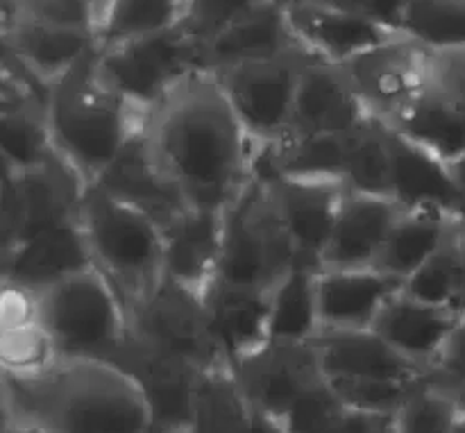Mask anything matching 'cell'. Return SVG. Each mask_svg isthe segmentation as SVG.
Listing matches in <instances>:
<instances>
[{"label":"cell","instance_id":"e575fe53","mask_svg":"<svg viewBox=\"0 0 465 433\" xmlns=\"http://www.w3.org/2000/svg\"><path fill=\"white\" fill-rule=\"evenodd\" d=\"M343 186L357 193L389 198V148L381 123L371 121L348 136Z\"/></svg>","mask_w":465,"mask_h":433},{"label":"cell","instance_id":"52a82bcc","mask_svg":"<svg viewBox=\"0 0 465 433\" xmlns=\"http://www.w3.org/2000/svg\"><path fill=\"white\" fill-rule=\"evenodd\" d=\"M198 71H203V45L180 23L154 34L100 45L95 54V73L104 86L141 116Z\"/></svg>","mask_w":465,"mask_h":433},{"label":"cell","instance_id":"f546056e","mask_svg":"<svg viewBox=\"0 0 465 433\" xmlns=\"http://www.w3.org/2000/svg\"><path fill=\"white\" fill-rule=\"evenodd\" d=\"M54 157L44 104L25 103L0 112V172H30Z\"/></svg>","mask_w":465,"mask_h":433},{"label":"cell","instance_id":"f6af8a7d","mask_svg":"<svg viewBox=\"0 0 465 433\" xmlns=\"http://www.w3.org/2000/svg\"><path fill=\"white\" fill-rule=\"evenodd\" d=\"M321 433H393V418L345 408Z\"/></svg>","mask_w":465,"mask_h":433},{"label":"cell","instance_id":"7c38bea8","mask_svg":"<svg viewBox=\"0 0 465 433\" xmlns=\"http://www.w3.org/2000/svg\"><path fill=\"white\" fill-rule=\"evenodd\" d=\"M230 368L252 411L277 420H282L309 389L325 381L312 343L268 340Z\"/></svg>","mask_w":465,"mask_h":433},{"label":"cell","instance_id":"603a6c76","mask_svg":"<svg viewBox=\"0 0 465 433\" xmlns=\"http://www.w3.org/2000/svg\"><path fill=\"white\" fill-rule=\"evenodd\" d=\"M465 313L420 302L400 290L377 318L372 330L413 366L430 372L440 348Z\"/></svg>","mask_w":465,"mask_h":433},{"label":"cell","instance_id":"8992f818","mask_svg":"<svg viewBox=\"0 0 465 433\" xmlns=\"http://www.w3.org/2000/svg\"><path fill=\"white\" fill-rule=\"evenodd\" d=\"M298 263L289 231L266 184L254 177L223 212V243L213 286L271 290Z\"/></svg>","mask_w":465,"mask_h":433},{"label":"cell","instance_id":"484cf974","mask_svg":"<svg viewBox=\"0 0 465 433\" xmlns=\"http://www.w3.org/2000/svg\"><path fill=\"white\" fill-rule=\"evenodd\" d=\"M94 184L148 213L162 225V230L177 213L189 209L182 202L171 182L159 171L154 159L150 157L148 148L141 139V132L127 145L125 153L116 159V163Z\"/></svg>","mask_w":465,"mask_h":433},{"label":"cell","instance_id":"ee69618b","mask_svg":"<svg viewBox=\"0 0 465 433\" xmlns=\"http://www.w3.org/2000/svg\"><path fill=\"white\" fill-rule=\"evenodd\" d=\"M0 80H7L12 82V84L21 86L23 91H27V93L35 95L36 100H41V103L45 104V93H48V91H45L44 86L30 75V71L23 66L21 59L14 53L12 44H9L7 32H5L3 27H0Z\"/></svg>","mask_w":465,"mask_h":433},{"label":"cell","instance_id":"4316f807","mask_svg":"<svg viewBox=\"0 0 465 433\" xmlns=\"http://www.w3.org/2000/svg\"><path fill=\"white\" fill-rule=\"evenodd\" d=\"M457 222L439 212L402 209L375 268L407 281L445 243Z\"/></svg>","mask_w":465,"mask_h":433},{"label":"cell","instance_id":"ba28073f","mask_svg":"<svg viewBox=\"0 0 465 433\" xmlns=\"http://www.w3.org/2000/svg\"><path fill=\"white\" fill-rule=\"evenodd\" d=\"M86 184L54 154L30 172H0V266L27 241L77 221Z\"/></svg>","mask_w":465,"mask_h":433},{"label":"cell","instance_id":"9f6ffc18","mask_svg":"<svg viewBox=\"0 0 465 433\" xmlns=\"http://www.w3.org/2000/svg\"><path fill=\"white\" fill-rule=\"evenodd\" d=\"M182 3H184V0H182Z\"/></svg>","mask_w":465,"mask_h":433},{"label":"cell","instance_id":"db71d44e","mask_svg":"<svg viewBox=\"0 0 465 433\" xmlns=\"http://www.w3.org/2000/svg\"><path fill=\"white\" fill-rule=\"evenodd\" d=\"M461 411H463V408H461ZM454 433H465V413H461V418H459L457 429H454Z\"/></svg>","mask_w":465,"mask_h":433},{"label":"cell","instance_id":"c3c4849f","mask_svg":"<svg viewBox=\"0 0 465 433\" xmlns=\"http://www.w3.org/2000/svg\"><path fill=\"white\" fill-rule=\"evenodd\" d=\"M450 168H452V175H454V180H457L459 189H461L465 195V153L461 154V157L454 159V162H450Z\"/></svg>","mask_w":465,"mask_h":433},{"label":"cell","instance_id":"1f68e13d","mask_svg":"<svg viewBox=\"0 0 465 433\" xmlns=\"http://www.w3.org/2000/svg\"><path fill=\"white\" fill-rule=\"evenodd\" d=\"M459 222L445 243L404 281L402 290L420 302L463 313L465 272L461 245H459Z\"/></svg>","mask_w":465,"mask_h":433},{"label":"cell","instance_id":"7a4b0ae2","mask_svg":"<svg viewBox=\"0 0 465 433\" xmlns=\"http://www.w3.org/2000/svg\"><path fill=\"white\" fill-rule=\"evenodd\" d=\"M0 408L41 433H150L139 381L109 361L62 359L32 379L0 377Z\"/></svg>","mask_w":465,"mask_h":433},{"label":"cell","instance_id":"f35d334b","mask_svg":"<svg viewBox=\"0 0 465 433\" xmlns=\"http://www.w3.org/2000/svg\"><path fill=\"white\" fill-rule=\"evenodd\" d=\"M341 411L343 404L325 379L309 389L280 422L289 433H321Z\"/></svg>","mask_w":465,"mask_h":433},{"label":"cell","instance_id":"d590c367","mask_svg":"<svg viewBox=\"0 0 465 433\" xmlns=\"http://www.w3.org/2000/svg\"><path fill=\"white\" fill-rule=\"evenodd\" d=\"M461 399L427 377L413 389L393 416L395 433H454L461 418Z\"/></svg>","mask_w":465,"mask_h":433},{"label":"cell","instance_id":"d4e9b609","mask_svg":"<svg viewBox=\"0 0 465 433\" xmlns=\"http://www.w3.org/2000/svg\"><path fill=\"white\" fill-rule=\"evenodd\" d=\"M204 307L213 340L230 366L268 343L271 290L213 286Z\"/></svg>","mask_w":465,"mask_h":433},{"label":"cell","instance_id":"83f0119b","mask_svg":"<svg viewBox=\"0 0 465 433\" xmlns=\"http://www.w3.org/2000/svg\"><path fill=\"white\" fill-rule=\"evenodd\" d=\"M252 413L227 363L200 372L191 402L189 433H243Z\"/></svg>","mask_w":465,"mask_h":433},{"label":"cell","instance_id":"277c9868","mask_svg":"<svg viewBox=\"0 0 465 433\" xmlns=\"http://www.w3.org/2000/svg\"><path fill=\"white\" fill-rule=\"evenodd\" d=\"M80 227L94 268L112 284L130 316L163 281V230L125 200L89 184L80 200Z\"/></svg>","mask_w":465,"mask_h":433},{"label":"cell","instance_id":"4fadbf2b","mask_svg":"<svg viewBox=\"0 0 465 433\" xmlns=\"http://www.w3.org/2000/svg\"><path fill=\"white\" fill-rule=\"evenodd\" d=\"M386 127L389 148V198L400 209L439 212L465 221V195L452 175L450 162L402 132Z\"/></svg>","mask_w":465,"mask_h":433},{"label":"cell","instance_id":"681fc988","mask_svg":"<svg viewBox=\"0 0 465 433\" xmlns=\"http://www.w3.org/2000/svg\"><path fill=\"white\" fill-rule=\"evenodd\" d=\"M14 18H16V9H14L12 0H0V27L7 30V25Z\"/></svg>","mask_w":465,"mask_h":433},{"label":"cell","instance_id":"ffe728a7","mask_svg":"<svg viewBox=\"0 0 465 433\" xmlns=\"http://www.w3.org/2000/svg\"><path fill=\"white\" fill-rule=\"evenodd\" d=\"M400 213L386 195L345 189L321 268H375Z\"/></svg>","mask_w":465,"mask_h":433},{"label":"cell","instance_id":"9a60e30c","mask_svg":"<svg viewBox=\"0 0 465 433\" xmlns=\"http://www.w3.org/2000/svg\"><path fill=\"white\" fill-rule=\"evenodd\" d=\"M257 177V175H254ZM266 184L272 204L289 231L298 263L321 271L345 186L341 182L300 177H257Z\"/></svg>","mask_w":465,"mask_h":433},{"label":"cell","instance_id":"f907efd6","mask_svg":"<svg viewBox=\"0 0 465 433\" xmlns=\"http://www.w3.org/2000/svg\"><path fill=\"white\" fill-rule=\"evenodd\" d=\"M91 3V12H94V21H95V30H98V25L103 23L104 14H107L109 5H112V0H89Z\"/></svg>","mask_w":465,"mask_h":433},{"label":"cell","instance_id":"7bdbcfd3","mask_svg":"<svg viewBox=\"0 0 465 433\" xmlns=\"http://www.w3.org/2000/svg\"><path fill=\"white\" fill-rule=\"evenodd\" d=\"M321 3L334 5V7L357 14V16L371 18V21L400 32L404 0H321Z\"/></svg>","mask_w":465,"mask_h":433},{"label":"cell","instance_id":"cb8c5ba5","mask_svg":"<svg viewBox=\"0 0 465 433\" xmlns=\"http://www.w3.org/2000/svg\"><path fill=\"white\" fill-rule=\"evenodd\" d=\"M89 268H94V261L77 216V221L64 222L21 245L0 266V277L18 281L27 289L44 290Z\"/></svg>","mask_w":465,"mask_h":433},{"label":"cell","instance_id":"d6a6232c","mask_svg":"<svg viewBox=\"0 0 465 433\" xmlns=\"http://www.w3.org/2000/svg\"><path fill=\"white\" fill-rule=\"evenodd\" d=\"M62 361L41 318L0 325V377L32 379Z\"/></svg>","mask_w":465,"mask_h":433},{"label":"cell","instance_id":"11a10c76","mask_svg":"<svg viewBox=\"0 0 465 433\" xmlns=\"http://www.w3.org/2000/svg\"><path fill=\"white\" fill-rule=\"evenodd\" d=\"M459 399H461V408H463V413H465V395H463V398H459Z\"/></svg>","mask_w":465,"mask_h":433},{"label":"cell","instance_id":"ab89813d","mask_svg":"<svg viewBox=\"0 0 465 433\" xmlns=\"http://www.w3.org/2000/svg\"><path fill=\"white\" fill-rule=\"evenodd\" d=\"M430 89L465 121V50L431 53Z\"/></svg>","mask_w":465,"mask_h":433},{"label":"cell","instance_id":"7dc6e473","mask_svg":"<svg viewBox=\"0 0 465 433\" xmlns=\"http://www.w3.org/2000/svg\"><path fill=\"white\" fill-rule=\"evenodd\" d=\"M0 433H41L39 429H35L32 425L27 422L16 420V418L7 416V413L0 408Z\"/></svg>","mask_w":465,"mask_h":433},{"label":"cell","instance_id":"e0dca14e","mask_svg":"<svg viewBox=\"0 0 465 433\" xmlns=\"http://www.w3.org/2000/svg\"><path fill=\"white\" fill-rule=\"evenodd\" d=\"M404 281L380 268H321L316 302L321 330H372Z\"/></svg>","mask_w":465,"mask_h":433},{"label":"cell","instance_id":"30bf717a","mask_svg":"<svg viewBox=\"0 0 465 433\" xmlns=\"http://www.w3.org/2000/svg\"><path fill=\"white\" fill-rule=\"evenodd\" d=\"M339 68L368 113L381 125H393L425 93L431 53L407 34H395Z\"/></svg>","mask_w":465,"mask_h":433},{"label":"cell","instance_id":"2e32d148","mask_svg":"<svg viewBox=\"0 0 465 433\" xmlns=\"http://www.w3.org/2000/svg\"><path fill=\"white\" fill-rule=\"evenodd\" d=\"M371 121L375 118L339 66L318 59L304 62L286 136H345Z\"/></svg>","mask_w":465,"mask_h":433},{"label":"cell","instance_id":"6da1fadb","mask_svg":"<svg viewBox=\"0 0 465 433\" xmlns=\"http://www.w3.org/2000/svg\"><path fill=\"white\" fill-rule=\"evenodd\" d=\"M141 139L189 209L223 213L254 180L259 145L207 71L145 113Z\"/></svg>","mask_w":465,"mask_h":433},{"label":"cell","instance_id":"9c48e42d","mask_svg":"<svg viewBox=\"0 0 465 433\" xmlns=\"http://www.w3.org/2000/svg\"><path fill=\"white\" fill-rule=\"evenodd\" d=\"M130 336L157 357L191 370L227 363L209 330L204 300L166 280L130 311Z\"/></svg>","mask_w":465,"mask_h":433},{"label":"cell","instance_id":"f1b7e54d","mask_svg":"<svg viewBox=\"0 0 465 433\" xmlns=\"http://www.w3.org/2000/svg\"><path fill=\"white\" fill-rule=\"evenodd\" d=\"M316 268L295 263L271 289L268 340L309 343L321 331L316 302Z\"/></svg>","mask_w":465,"mask_h":433},{"label":"cell","instance_id":"7402d4cb","mask_svg":"<svg viewBox=\"0 0 465 433\" xmlns=\"http://www.w3.org/2000/svg\"><path fill=\"white\" fill-rule=\"evenodd\" d=\"M302 53L295 44L282 0H268L223 34L203 45V71L221 73L254 62Z\"/></svg>","mask_w":465,"mask_h":433},{"label":"cell","instance_id":"ac0fdd59","mask_svg":"<svg viewBox=\"0 0 465 433\" xmlns=\"http://www.w3.org/2000/svg\"><path fill=\"white\" fill-rule=\"evenodd\" d=\"M223 213L184 209L163 227V280L198 298L216 284Z\"/></svg>","mask_w":465,"mask_h":433},{"label":"cell","instance_id":"b9f144b4","mask_svg":"<svg viewBox=\"0 0 465 433\" xmlns=\"http://www.w3.org/2000/svg\"><path fill=\"white\" fill-rule=\"evenodd\" d=\"M430 381L457 398L465 395V316L430 366Z\"/></svg>","mask_w":465,"mask_h":433},{"label":"cell","instance_id":"d6986e66","mask_svg":"<svg viewBox=\"0 0 465 433\" xmlns=\"http://www.w3.org/2000/svg\"><path fill=\"white\" fill-rule=\"evenodd\" d=\"M309 343L327 381H420L430 372L395 352L375 330H321Z\"/></svg>","mask_w":465,"mask_h":433},{"label":"cell","instance_id":"5bb4252c","mask_svg":"<svg viewBox=\"0 0 465 433\" xmlns=\"http://www.w3.org/2000/svg\"><path fill=\"white\" fill-rule=\"evenodd\" d=\"M295 44L309 59L341 66L402 32L321 0H282Z\"/></svg>","mask_w":465,"mask_h":433},{"label":"cell","instance_id":"836d02e7","mask_svg":"<svg viewBox=\"0 0 465 433\" xmlns=\"http://www.w3.org/2000/svg\"><path fill=\"white\" fill-rule=\"evenodd\" d=\"M180 16L182 0H112L95 36L100 45H114L168 30Z\"/></svg>","mask_w":465,"mask_h":433},{"label":"cell","instance_id":"bcb514c9","mask_svg":"<svg viewBox=\"0 0 465 433\" xmlns=\"http://www.w3.org/2000/svg\"><path fill=\"white\" fill-rule=\"evenodd\" d=\"M243 433H289V431L284 429V425H282L277 418L263 416V413L254 411Z\"/></svg>","mask_w":465,"mask_h":433},{"label":"cell","instance_id":"3957f363","mask_svg":"<svg viewBox=\"0 0 465 433\" xmlns=\"http://www.w3.org/2000/svg\"><path fill=\"white\" fill-rule=\"evenodd\" d=\"M95 54L53 82L44 104L54 154L86 186L116 163L143 123L136 109L100 80Z\"/></svg>","mask_w":465,"mask_h":433},{"label":"cell","instance_id":"5b68a950","mask_svg":"<svg viewBox=\"0 0 465 433\" xmlns=\"http://www.w3.org/2000/svg\"><path fill=\"white\" fill-rule=\"evenodd\" d=\"M41 322L62 359L116 363L130 340V316L95 268L39 290Z\"/></svg>","mask_w":465,"mask_h":433},{"label":"cell","instance_id":"8d00e7d4","mask_svg":"<svg viewBox=\"0 0 465 433\" xmlns=\"http://www.w3.org/2000/svg\"><path fill=\"white\" fill-rule=\"evenodd\" d=\"M420 381L339 379L330 381V386L345 408L371 413V416L393 418L395 413H398V408L407 402V398L413 393V389H416Z\"/></svg>","mask_w":465,"mask_h":433},{"label":"cell","instance_id":"f5cc1de1","mask_svg":"<svg viewBox=\"0 0 465 433\" xmlns=\"http://www.w3.org/2000/svg\"><path fill=\"white\" fill-rule=\"evenodd\" d=\"M150 433H189V429H173V427H153Z\"/></svg>","mask_w":465,"mask_h":433},{"label":"cell","instance_id":"4dcf8cb0","mask_svg":"<svg viewBox=\"0 0 465 433\" xmlns=\"http://www.w3.org/2000/svg\"><path fill=\"white\" fill-rule=\"evenodd\" d=\"M400 32L430 53H463L465 0H404Z\"/></svg>","mask_w":465,"mask_h":433},{"label":"cell","instance_id":"60d3db41","mask_svg":"<svg viewBox=\"0 0 465 433\" xmlns=\"http://www.w3.org/2000/svg\"><path fill=\"white\" fill-rule=\"evenodd\" d=\"M16 16L39 18L57 25L84 27L95 32L94 12L89 0H12Z\"/></svg>","mask_w":465,"mask_h":433},{"label":"cell","instance_id":"74e56055","mask_svg":"<svg viewBox=\"0 0 465 433\" xmlns=\"http://www.w3.org/2000/svg\"><path fill=\"white\" fill-rule=\"evenodd\" d=\"M263 3L268 0H184L180 27L191 39L204 45Z\"/></svg>","mask_w":465,"mask_h":433},{"label":"cell","instance_id":"8fae6325","mask_svg":"<svg viewBox=\"0 0 465 433\" xmlns=\"http://www.w3.org/2000/svg\"><path fill=\"white\" fill-rule=\"evenodd\" d=\"M307 59L304 53H293L212 73L259 148L275 145L289 132L300 71Z\"/></svg>","mask_w":465,"mask_h":433},{"label":"cell","instance_id":"816d5d0a","mask_svg":"<svg viewBox=\"0 0 465 433\" xmlns=\"http://www.w3.org/2000/svg\"><path fill=\"white\" fill-rule=\"evenodd\" d=\"M459 245H461V257H463V272H465V221L459 222ZM463 313H465V289H463Z\"/></svg>","mask_w":465,"mask_h":433},{"label":"cell","instance_id":"44dd1931","mask_svg":"<svg viewBox=\"0 0 465 433\" xmlns=\"http://www.w3.org/2000/svg\"><path fill=\"white\" fill-rule=\"evenodd\" d=\"M5 32L16 57L45 91L59 77L94 57L100 48L94 30L30 16H16Z\"/></svg>","mask_w":465,"mask_h":433}]
</instances>
